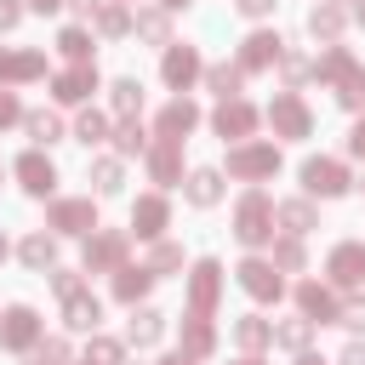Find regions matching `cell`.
Listing matches in <instances>:
<instances>
[{"mask_svg":"<svg viewBox=\"0 0 365 365\" xmlns=\"http://www.w3.org/2000/svg\"><path fill=\"white\" fill-rule=\"evenodd\" d=\"M314 74H319V80H331V86H336V97H342L348 108H365V68H359L348 51H325V57L314 63Z\"/></svg>","mask_w":365,"mask_h":365,"instance_id":"6da1fadb","label":"cell"},{"mask_svg":"<svg viewBox=\"0 0 365 365\" xmlns=\"http://www.w3.org/2000/svg\"><path fill=\"white\" fill-rule=\"evenodd\" d=\"M234 234H240V245H262V240L274 234V205H268L262 188H251V194L240 200V211H234Z\"/></svg>","mask_w":365,"mask_h":365,"instance_id":"7a4b0ae2","label":"cell"},{"mask_svg":"<svg viewBox=\"0 0 365 365\" xmlns=\"http://www.w3.org/2000/svg\"><path fill=\"white\" fill-rule=\"evenodd\" d=\"M228 171L234 177H274L279 171V148L274 143H245V148L228 154Z\"/></svg>","mask_w":365,"mask_h":365,"instance_id":"3957f363","label":"cell"},{"mask_svg":"<svg viewBox=\"0 0 365 365\" xmlns=\"http://www.w3.org/2000/svg\"><path fill=\"white\" fill-rule=\"evenodd\" d=\"M240 285H245L257 302H279V291H285V279H279L274 262H262V257H245V262H240Z\"/></svg>","mask_w":365,"mask_h":365,"instance_id":"277c9868","label":"cell"},{"mask_svg":"<svg viewBox=\"0 0 365 365\" xmlns=\"http://www.w3.org/2000/svg\"><path fill=\"white\" fill-rule=\"evenodd\" d=\"M268 125H274L279 137H308V125H314V120H308V108L285 91V97H274V103H268Z\"/></svg>","mask_w":365,"mask_h":365,"instance_id":"5b68a950","label":"cell"},{"mask_svg":"<svg viewBox=\"0 0 365 365\" xmlns=\"http://www.w3.org/2000/svg\"><path fill=\"white\" fill-rule=\"evenodd\" d=\"M34 342H40V319H34V308H11L6 325H0V348L23 354V348H34Z\"/></svg>","mask_w":365,"mask_h":365,"instance_id":"8992f818","label":"cell"},{"mask_svg":"<svg viewBox=\"0 0 365 365\" xmlns=\"http://www.w3.org/2000/svg\"><path fill=\"white\" fill-rule=\"evenodd\" d=\"M51 91H57V103H80V97L97 91V68H91V63H68V68L51 80Z\"/></svg>","mask_w":365,"mask_h":365,"instance_id":"52a82bcc","label":"cell"},{"mask_svg":"<svg viewBox=\"0 0 365 365\" xmlns=\"http://www.w3.org/2000/svg\"><path fill=\"white\" fill-rule=\"evenodd\" d=\"M302 188L331 200V194H342V188H348V171H342L336 160H308V165H302Z\"/></svg>","mask_w":365,"mask_h":365,"instance_id":"ba28073f","label":"cell"},{"mask_svg":"<svg viewBox=\"0 0 365 365\" xmlns=\"http://www.w3.org/2000/svg\"><path fill=\"white\" fill-rule=\"evenodd\" d=\"M365 279V245H336L331 251V285L336 291H354Z\"/></svg>","mask_w":365,"mask_h":365,"instance_id":"9c48e42d","label":"cell"},{"mask_svg":"<svg viewBox=\"0 0 365 365\" xmlns=\"http://www.w3.org/2000/svg\"><path fill=\"white\" fill-rule=\"evenodd\" d=\"M120 262H125V234L86 240V274H103V268H120Z\"/></svg>","mask_w":365,"mask_h":365,"instance_id":"30bf717a","label":"cell"},{"mask_svg":"<svg viewBox=\"0 0 365 365\" xmlns=\"http://www.w3.org/2000/svg\"><path fill=\"white\" fill-rule=\"evenodd\" d=\"M217 285H222V268H217L211 257H205V262H194V279H188V302H194V314H211Z\"/></svg>","mask_w":365,"mask_h":365,"instance_id":"8fae6325","label":"cell"},{"mask_svg":"<svg viewBox=\"0 0 365 365\" xmlns=\"http://www.w3.org/2000/svg\"><path fill=\"white\" fill-rule=\"evenodd\" d=\"M51 228H63V234H86V228H97L91 200H57V205H51Z\"/></svg>","mask_w":365,"mask_h":365,"instance_id":"7c38bea8","label":"cell"},{"mask_svg":"<svg viewBox=\"0 0 365 365\" xmlns=\"http://www.w3.org/2000/svg\"><path fill=\"white\" fill-rule=\"evenodd\" d=\"M297 308H302L308 319H336V314H342V302H336V291H325L319 279H308V285H297Z\"/></svg>","mask_w":365,"mask_h":365,"instance_id":"4fadbf2b","label":"cell"},{"mask_svg":"<svg viewBox=\"0 0 365 365\" xmlns=\"http://www.w3.org/2000/svg\"><path fill=\"white\" fill-rule=\"evenodd\" d=\"M160 68H165V86H177V91L200 80V57H194V46H171Z\"/></svg>","mask_w":365,"mask_h":365,"instance_id":"5bb4252c","label":"cell"},{"mask_svg":"<svg viewBox=\"0 0 365 365\" xmlns=\"http://www.w3.org/2000/svg\"><path fill=\"white\" fill-rule=\"evenodd\" d=\"M194 125H200V108H194L188 97H177V103H165V108H160V137H177V143H182Z\"/></svg>","mask_w":365,"mask_h":365,"instance_id":"9a60e30c","label":"cell"},{"mask_svg":"<svg viewBox=\"0 0 365 365\" xmlns=\"http://www.w3.org/2000/svg\"><path fill=\"white\" fill-rule=\"evenodd\" d=\"M251 125H257V108L240 103V97H222V108H217V131H222V137H251Z\"/></svg>","mask_w":365,"mask_h":365,"instance_id":"2e32d148","label":"cell"},{"mask_svg":"<svg viewBox=\"0 0 365 365\" xmlns=\"http://www.w3.org/2000/svg\"><path fill=\"white\" fill-rule=\"evenodd\" d=\"M182 143L177 137H160L154 148H148V171H154V182H177V171H182V154H177Z\"/></svg>","mask_w":365,"mask_h":365,"instance_id":"e0dca14e","label":"cell"},{"mask_svg":"<svg viewBox=\"0 0 365 365\" xmlns=\"http://www.w3.org/2000/svg\"><path fill=\"white\" fill-rule=\"evenodd\" d=\"M17 177H23V188H29V194H51V182H57V171H51V160H46L40 148L17 160Z\"/></svg>","mask_w":365,"mask_h":365,"instance_id":"ac0fdd59","label":"cell"},{"mask_svg":"<svg viewBox=\"0 0 365 365\" xmlns=\"http://www.w3.org/2000/svg\"><path fill=\"white\" fill-rule=\"evenodd\" d=\"M34 74H46V57H40V51H0V86L34 80Z\"/></svg>","mask_w":365,"mask_h":365,"instance_id":"d6986e66","label":"cell"},{"mask_svg":"<svg viewBox=\"0 0 365 365\" xmlns=\"http://www.w3.org/2000/svg\"><path fill=\"white\" fill-rule=\"evenodd\" d=\"M63 319H68V331H91L103 319V308H97L91 291H74V297H63Z\"/></svg>","mask_w":365,"mask_h":365,"instance_id":"ffe728a7","label":"cell"},{"mask_svg":"<svg viewBox=\"0 0 365 365\" xmlns=\"http://www.w3.org/2000/svg\"><path fill=\"white\" fill-rule=\"evenodd\" d=\"M131 228H137L143 240H154V234L165 228V200H160V194H143L137 211H131Z\"/></svg>","mask_w":365,"mask_h":365,"instance_id":"44dd1931","label":"cell"},{"mask_svg":"<svg viewBox=\"0 0 365 365\" xmlns=\"http://www.w3.org/2000/svg\"><path fill=\"white\" fill-rule=\"evenodd\" d=\"M274 57H279V40H274V34H251V40L240 46V68H245V74H251V68H268Z\"/></svg>","mask_w":365,"mask_h":365,"instance_id":"7402d4cb","label":"cell"},{"mask_svg":"<svg viewBox=\"0 0 365 365\" xmlns=\"http://www.w3.org/2000/svg\"><path fill=\"white\" fill-rule=\"evenodd\" d=\"M205 354H211V325H205V314H194L182 325V359H205Z\"/></svg>","mask_w":365,"mask_h":365,"instance_id":"603a6c76","label":"cell"},{"mask_svg":"<svg viewBox=\"0 0 365 365\" xmlns=\"http://www.w3.org/2000/svg\"><path fill=\"white\" fill-rule=\"evenodd\" d=\"M148 285H154L148 268H120V274H114V297H120V302H137Z\"/></svg>","mask_w":365,"mask_h":365,"instance_id":"cb8c5ba5","label":"cell"},{"mask_svg":"<svg viewBox=\"0 0 365 365\" xmlns=\"http://www.w3.org/2000/svg\"><path fill=\"white\" fill-rule=\"evenodd\" d=\"M234 342H240L245 354H257V348L274 342V325H268V319H240V325H234Z\"/></svg>","mask_w":365,"mask_h":365,"instance_id":"d4e9b609","label":"cell"},{"mask_svg":"<svg viewBox=\"0 0 365 365\" xmlns=\"http://www.w3.org/2000/svg\"><path fill=\"white\" fill-rule=\"evenodd\" d=\"M23 125H29V137H34V143H57V137H63V120H57L51 108H34V114H23Z\"/></svg>","mask_w":365,"mask_h":365,"instance_id":"484cf974","label":"cell"},{"mask_svg":"<svg viewBox=\"0 0 365 365\" xmlns=\"http://www.w3.org/2000/svg\"><path fill=\"white\" fill-rule=\"evenodd\" d=\"M160 319H165V314H154V308H137V314H131V342H137V348L160 342V331H165Z\"/></svg>","mask_w":365,"mask_h":365,"instance_id":"4316f807","label":"cell"},{"mask_svg":"<svg viewBox=\"0 0 365 365\" xmlns=\"http://www.w3.org/2000/svg\"><path fill=\"white\" fill-rule=\"evenodd\" d=\"M308 336H314V319H308V314H302V319L274 325V342H279V348H297V354H302V348H308Z\"/></svg>","mask_w":365,"mask_h":365,"instance_id":"83f0119b","label":"cell"},{"mask_svg":"<svg viewBox=\"0 0 365 365\" xmlns=\"http://www.w3.org/2000/svg\"><path fill=\"white\" fill-rule=\"evenodd\" d=\"M217 194H222V177L217 171H194L188 177V200L194 205H217Z\"/></svg>","mask_w":365,"mask_h":365,"instance_id":"f1b7e54d","label":"cell"},{"mask_svg":"<svg viewBox=\"0 0 365 365\" xmlns=\"http://www.w3.org/2000/svg\"><path fill=\"white\" fill-rule=\"evenodd\" d=\"M308 29H314L319 40H336V34H342V11H336V6H314V11H308Z\"/></svg>","mask_w":365,"mask_h":365,"instance_id":"f546056e","label":"cell"},{"mask_svg":"<svg viewBox=\"0 0 365 365\" xmlns=\"http://www.w3.org/2000/svg\"><path fill=\"white\" fill-rule=\"evenodd\" d=\"M57 51H63L68 63H91V40H86V29H63V34H57Z\"/></svg>","mask_w":365,"mask_h":365,"instance_id":"4dcf8cb0","label":"cell"},{"mask_svg":"<svg viewBox=\"0 0 365 365\" xmlns=\"http://www.w3.org/2000/svg\"><path fill=\"white\" fill-rule=\"evenodd\" d=\"M137 108H143V86H137V80H114V114L131 120Z\"/></svg>","mask_w":365,"mask_h":365,"instance_id":"1f68e13d","label":"cell"},{"mask_svg":"<svg viewBox=\"0 0 365 365\" xmlns=\"http://www.w3.org/2000/svg\"><path fill=\"white\" fill-rule=\"evenodd\" d=\"M274 217H279L291 234H308V228H314V205H308V200H291V205H279Z\"/></svg>","mask_w":365,"mask_h":365,"instance_id":"d6a6232c","label":"cell"},{"mask_svg":"<svg viewBox=\"0 0 365 365\" xmlns=\"http://www.w3.org/2000/svg\"><path fill=\"white\" fill-rule=\"evenodd\" d=\"M23 262H29V268H51V262H57V245H51L46 234H29V240H23Z\"/></svg>","mask_w":365,"mask_h":365,"instance_id":"836d02e7","label":"cell"},{"mask_svg":"<svg viewBox=\"0 0 365 365\" xmlns=\"http://www.w3.org/2000/svg\"><path fill=\"white\" fill-rule=\"evenodd\" d=\"M240 74H245V68H228V63H222V68H205V86H211L217 97H240Z\"/></svg>","mask_w":365,"mask_h":365,"instance_id":"e575fe53","label":"cell"},{"mask_svg":"<svg viewBox=\"0 0 365 365\" xmlns=\"http://www.w3.org/2000/svg\"><path fill=\"white\" fill-rule=\"evenodd\" d=\"M143 143H148V137H143V125H137V114L114 125V148H120V154H143Z\"/></svg>","mask_w":365,"mask_h":365,"instance_id":"d590c367","label":"cell"},{"mask_svg":"<svg viewBox=\"0 0 365 365\" xmlns=\"http://www.w3.org/2000/svg\"><path fill=\"white\" fill-rule=\"evenodd\" d=\"M125 29H131L125 6H97V34H125Z\"/></svg>","mask_w":365,"mask_h":365,"instance_id":"8d00e7d4","label":"cell"},{"mask_svg":"<svg viewBox=\"0 0 365 365\" xmlns=\"http://www.w3.org/2000/svg\"><path fill=\"white\" fill-rule=\"evenodd\" d=\"M74 137H80V143H103V137H108V120H103L97 108H86L80 125H74Z\"/></svg>","mask_w":365,"mask_h":365,"instance_id":"74e56055","label":"cell"},{"mask_svg":"<svg viewBox=\"0 0 365 365\" xmlns=\"http://www.w3.org/2000/svg\"><path fill=\"white\" fill-rule=\"evenodd\" d=\"M137 34H143V40H165V34H171L165 11H143V17H137Z\"/></svg>","mask_w":365,"mask_h":365,"instance_id":"f35d334b","label":"cell"},{"mask_svg":"<svg viewBox=\"0 0 365 365\" xmlns=\"http://www.w3.org/2000/svg\"><path fill=\"white\" fill-rule=\"evenodd\" d=\"M91 182H97L103 194H114V188H120V160H97V165H91Z\"/></svg>","mask_w":365,"mask_h":365,"instance_id":"ab89813d","label":"cell"},{"mask_svg":"<svg viewBox=\"0 0 365 365\" xmlns=\"http://www.w3.org/2000/svg\"><path fill=\"white\" fill-rule=\"evenodd\" d=\"M274 268H302V245H297V234L274 245Z\"/></svg>","mask_w":365,"mask_h":365,"instance_id":"60d3db41","label":"cell"},{"mask_svg":"<svg viewBox=\"0 0 365 365\" xmlns=\"http://www.w3.org/2000/svg\"><path fill=\"white\" fill-rule=\"evenodd\" d=\"M182 262V251L177 245H154V257H148V274H165V268H177Z\"/></svg>","mask_w":365,"mask_h":365,"instance_id":"b9f144b4","label":"cell"},{"mask_svg":"<svg viewBox=\"0 0 365 365\" xmlns=\"http://www.w3.org/2000/svg\"><path fill=\"white\" fill-rule=\"evenodd\" d=\"M86 359H91V365H120V342H108V336H97Z\"/></svg>","mask_w":365,"mask_h":365,"instance_id":"7bdbcfd3","label":"cell"},{"mask_svg":"<svg viewBox=\"0 0 365 365\" xmlns=\"http://www.w3.org/2000/svg\"><path fill=\"white\" fill-rule=\"evenodd\" d=\"M336 325H348V331H365V302H342Z\"/></svg>","mask_w":365,"mask_h":365,"instance_id":"ee69618b","label":"cell"},{"mask_svg":"<svg viewBox=\"0 0 365 365\" xmlns=\"http://www.w3.org/2000/svg\"><path fill=\"white\" fill-rule=\"evenodd\" d=\"M34 359H40V365H63V359H68V342H40Z\"/></svg>","mask_w":365,"mask_h":365,"instance_id":"f6af8a7d","label":"cell"},{"mask_svg":"<svg viewBox=\"0 0 365 365\" xmlns=\"http://www.w3.org/2000/svg\"><path fill=\"white\" fill-rule=\"evenodd\" d=\"M11 120H23V103H17L11 91H0V131H6Z\"/></svg>","mask_w":365,"mask_h":365,"instance_id":"bcb514c9","label":"cell"},{"mask_svg":"<svg viewBox=\"0 0 365 365\" xmlns=\"http://www.w3.org/2000/svg\"><path fill=\"white\" fill-rule=\"evenodd\" d=\"M279 63H285V80H302V74H308V57H297V51H285Z\"/></svg>","mask_w":365,"mask_h":365,"instance_id":"7dc6e473","label":"cell"},{"mask_svg":"<svg viewBox=\"0 0 365 365\" xmlns=\"http://www.w3.org/2000/svg\"><path fill=\"white\" fill-rule=\"evenodd\" d=\"M51 291H57V297H74L80 279H74V274H51Z\"/></svg>","mask_w":365,"mask_h":365,"instance_id":"c3c4849f","label":"cell"},{"mask_svg":"<svg viewBox=\"0 0 365 365\" xmlns=\"http://www.w3.org/2000/svg\"><path fill=\"white\" fill-rule=\"evenodd\" d=\"M17 17H23V6L17 0H0V29H17Z\"/></svg>","mask_w":365,"mask_h":365,"instance_id":"681fc988","label":"cell"},{"mask_svg":"<svg viewBox=\"0 0 365 365\" xmlns=\"http://www.w3.org/2000/svg\"><path fill=\"white\" fill-rule=\"evenodd\" d=\"M240 11H245V17H268V11H274V0H240Z\"/></svg>","mask_w":365,"mask_h":365,"instance_id":"f907efd6","label":"cell"},{"mask_svg":"<svg viewBox=\"0 0 365 365\" xmlns=\"http://www.w3.org/2000/svg\"><path fill=\"white\" fill-rule=\"evenodd\" d=\"M342 365H365V342H354V348L342 354Z\"/></svg>","mask_w":365,"mask_h":365,"instance_id":"816d5d0a","label":"cell"},{"mask_svg":"<svg viewBox=\"0 0 365 365\" xmlns=\"http://www.w3.org/2000/svg\"><path fill=\"white\" fill-rule=\"evenodd\" d=\"M348 148H354V154H365V120L354 125V137H348Z\"/></svg>","mask_w":365,"mask_h":365,"instance_id":"f5cc1de1","label":"cell"},{"mask_svg":"<svg viewBox=\"0 0 365 365\" xmlns=\"http://www.w3.org/2000/svg\"><path fill=\"white\" fill-rule=\"evenodd\" d=\"M68 6H74L80 17H91V11H97V0H68Z\"/></svg>","mask_w":365,"mask_h":365,"instance_id":"db71d44e","label":"cell"},{"mask_svg":"<svg viewBox=\"0 0 365 365\" xmlns=\"http://www.w3.org/2000/svg\"><path fill=\"white\" fill-rule=\"evenodd\" d=\"M29 6H34V11H57L63 0H29Z\"/></svg>","mask_w":365,"mask_h":365,"instance_id":"11a10c76","label":"cell"},{"mask_svg":"<svg viewBox=\"0 0 365 365\" xmlns=\"http://www.w3.org/2000/svg\"><path fill=\"white\" fill-rule=\"evenodd\" d=\"M354 23H359V29H365V0H359V6H354Z\"/></svg>","mask_w":365,"mask_h":365,"instance_id":"9f6ffc18","label":"cell"},{"mask_svg":"<svg viewBox=\"0 0 365 365\" xmlns=\"http://www.w3.org/2000/svg\"><path fill=\"white\" fill-rule=\"evenodd\" d=\"M160 6H165V11H177V6H182V0H160Z\"/></svg>","mask_w":365,"mask_h":365,"instance_id":"6f0895ef","label":"cell"},{"mask_svg":"<svg viewBox=\"0 0 365 365\" xmlns=\"http://www.w3.org/2000/svg\"><path fill=\"white\" fill-rule=\"evenodd\" d=\"M240 365H262V359H257V354H251V359H240Z\"/></svg>","mask_w":365,"mask_h":365,"instance_id":"680465c9","label":"cell"},{"mask_svg":"<svg viewBox=\"0 0 365 365\" xmlns=\"http://www.w3.org/2000/svg\"><path fill=\"white\" fill-rule=\"evenodd\" d=\"M302 365H319V359H314V354H302Z\"/></svg>","mask_w":365,"mask_h":365,"instance_id":"91938a15","label":"cell"},{"mask_svg":"<svg viewBox=\"0 0 365 365\" xmlns=\"http://www.w3.org/2000/svg\"><path fill=\"white\" fill-rule=\"evenodd\" d=\"M165 365H188V359H182V354H177V359H165Z\"/></svg>","mask_w":365,"mask_h":365,"instance_id":"94428289","label":"cell"},{"mask_svg":"<svg viewBox=\"0 0 365 365\" xmlns=\"http://www.w3.org/2000/svg\"><path fill=\"white\" fill-rule=\"evenodd\" d=\"M0 257H6V234H0Z\"/></svg>","mask_w":365,"mask_h":365,"instance_id":"6125c7cd","label":"cell"},{"mask_svg":"<svg viewBox=\"0 0 365 365\" xmlns=\"http://www.w3.org/2000/svg\"><path fill=\"white\" fill-rule=\"evenodd\" d=\"M359 188H365V177H359Z\"/></svg>","mask_w":365,"mask_h":365,"instance_id":"be15d7a7","label":"cell"},{"mask_svg":"<svg viewBox=\"0 0 365 365\" xmlns=\"http://www.w3.org/2000/svg\"><path fill=\"white\" fill-rule=\"evenodd\" d=\"M86 365H91V359H86Z\"/></svg>","mask_w":365,"mask_h":365,"instance_id":"e7e4bbea","label":"cell"}]
</instances>
